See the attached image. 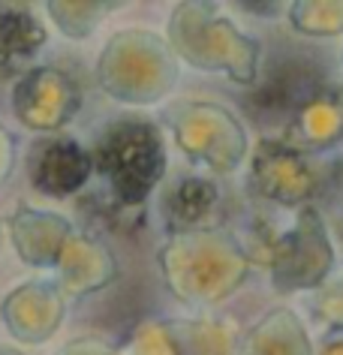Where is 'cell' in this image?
Returning <instances> with one entry per match:
<instances>
[{
  "label": "cell",
  "instance_id": "cell-9",
  "mask_svg": "<svg viewBox=\"0 0 343 355\" xmlns=\"http://www.w3.org/2000/svg\"><path fill=\"white\" fill-rule=\"evenodd\" d=\"M214 205V187L205 181H184L166 199V214L175 226H193Z\"/></svg>",
  "mask_w": 343,
  "mask_h": 355
},
{
  "label": "cell",
  "instance_id": "cell-7",
  "mask_svg": "<svg viewBox=\"0 0 343 355\" xmlns=\"http://www.w3.org/2000/svg\"><path fill=\"white\" fill-rule=\"evenodd\" d=\"M58 271H60V283H58L60 292L78 298L112 280V259L96 241L73 235L58 259Z\"/></svg>",
  "mask_w": 343,
  "mask_h": 355
},
{
  "label": "cell",
  "instance_id": "cell-4",
  "mask_svg": "<svg viewBox=\"0 0 343 355\" xmlns=\"http://www.w3.org/2000/svg\"><path fill=\"white\" fill-rule=\"evenodd\" d=\"M67 301L58 283L51 280H28L6 292L0 301V322L12 340L24 346H39L64 322Z\"/></svg>",
  "mask_w": 343,
  "mask_h": 355
},
{
  "label": "cell",
  "instance_id": "cell-13",
  "mask_svg": "<svg viewBox=\"0 0 343 355\" xmlns=\"http://www.w3.org/2000/svg\"><path fill=\"white\" fill-rule=\"evenodd\" d=\"M0 355H24V352L15 349V346H0Z\"/></svg>",
  "mask_w": 343,
  "mask_h": 355
},
{
  "label": "cell",
  "instance_id": "cell-2",
  "mask_svg": "<svg viewBox=\"0 0 343 355\" xmlns=\"http://www.w3.org/2000/svg\"><path fill=\"white\" fill-rule=\"evenodd\" d=\"M82 94L73 76L58 67H33L12 85V114L24 130L58 136L76 118Z\"/></svg>",
  "mask_w": 343,
  "mask_h": 355
},
{
  "label": "cell",
  "instance_id": "cell-14",
  "mask_svg": "<svg viewBox=\"0 0 343 355\" xmlns=\"http://www.w3.org/2000/svg\"><path fill=\"white\" fill-rule=\"evenodd\" d=\"M0 244H3V226H0Z\"/></svg>",
  "mask_w": 343,
  "mask_h": 355
},
{
  "label": "cell",
  "instance_id": "cell-1",
  "mask_svg": "<svg viewBox=\"0 0 343 355\" xmlns=\"http://www.w3.org/2000/svg\"><path fill=\"white\" fill-rule=\"evenodd\" d=\"M94 168L109 181L121 205H142L166 172V148L154 123L124 118L112 121L91 150Z\"/></svg>",
  "mask_w": 343,
  "mask_h": 355
},
{
  "label": "cell",
  "instance_id": "cell-11",
  "mask_svg": "<svg viewBox=\"0 0 343 355\" xmlns=\"http://www.w3.org/2000/svg\"><path fill=\"white\" fill-rule=\"evenodd\" d=\"M15 159H19V139H15L12 132L0 123V187L10 181V175L15 168Z\"/></svg>",
  "mask_w": 343,
  "mask_h": 355
},
{
  "label": "cell",
  "instance_id": "cell-3",
  "mask_svg": "<svg viewBox=\"0 0 343 355\" xmlns=\"http://www.w3.org/2000/svg\"><path fill=\"white\" fill-rule=\"evenodd\" d=\"M30 187L46 199H69L91 181L94 157L69 136H46L30 141L24 157Z\"/></svg>",
  "mask_w": 343,
  "mask_h": 355
},
{
  "label": "cell",
  "instance_id": "cell-8",
  "mask_svg": "<svg viewBox=\"0 0 343 355\" xmlns=\"http://www.w3.org/2000/svg\"><path fill=\"white\" fill-rule=\"evenodd\" d=\"M316 94H322L319 78L310 76L307 69L283 67L271 82L262 87V100L256 109H277L280 114L298 109V105L310 103Z\"/></svg>",
  "mask_w": 343,
  "mask_h": 355
},
{
  "label": "cell",
  "instance_id": "cell-5",
  "mask_svg": "<svg viewBox=\"0 0 343 355\" xmlns=\"http://www.w3.org/2000/svg\"><path fill=\"white\" fill-rule=\"evenodd\" d=\"M10 229V241L15 247V256L30 265V268H51L58 265L67 241L73 238L69 220L55 214V211H42L33 205H19L6 220Z\"/></svg>",
  "mask_w": 343,
  "mask_h": 355
},
{
  "label": "cell",
  "instance_id": "cell-6",
  "mask_svg": "<svg viewBox=\"0 0 343 355\" xmlns=\"http://www.w3.org/2000/svg\"><path fill=\"white\" fill-rule=\"evenodd\" d=\"M49 42V31L30 10H0V76H24Z\"/></svg>",
  "mask_w": 343,
  "mask_h": 355
},
{
  "label": "cell",
  "instance_id": "cell-10",
  "mask_svg": "<svg viewBox=\"0 0 343 355\" xmlns=\"http://www.w3.org/2000/svg\"><path fill=\"white\" fill-rule=\"evenodd\" d=\"M103 10H105V3H58V0L46 3L49 19L69 40H85L94 31V24L103 19Z\"/></svg>",
  "mask_w": 343,
  "mask_h": 355
},
{
  "label": "cell",
  "instance_id": "cell-12",
  "mask_svg": "<svg viewBox=\"0 0 343 355\" xmlns=\"http://www.w3.org/2000/svg\"><path fill=\"white\" fill-rule=\"evenodd\" d=\"M58 355H100V343L85 340V337L82 340H69Z\"/></svg>",
  "mask_w": 343,
  "mask_h": 355
}]
</instances>
